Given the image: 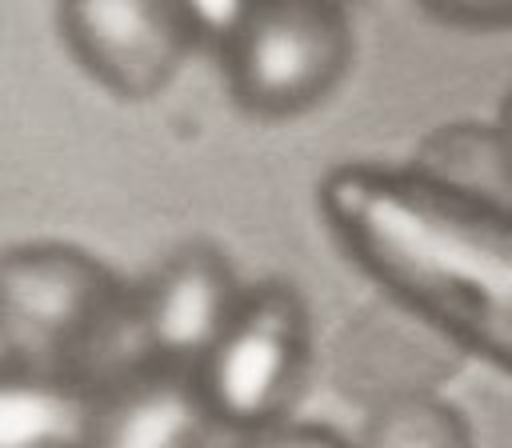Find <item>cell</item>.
I'll use <instances>...</instances> for the list:
<instances>
[{"mask_svg": "<svg viewBox=\"0 0 512 448\" xmlns=\"http://www.w3.org/2000/svg\"><path fill=\"white\" fill-rule=\"evenodd\" d=\"M340 252L464 356L512 372V212L412 168L340 164L316 188Z\"/></svg>", "mask_w": 512, "mask_h": 448, "instance_id": "1", "label": "cell"}, {"mask_svg": "<svg viewBox=\"0 0 512 448\" xmlns=\"http://www.w3.org/2000/svg\"><path fill=\"white\" fill-rule=\"evenodd\" d=\"M224 56L244 108L292 116L340 84L352 60V24L348 12L328 0H264L252 4Z\"/></svg>", "mask_w": 512, "mask_h": 448, "instance_id": "2", "label": "cell"}, {"mask_svg": "<svg viewBox=\"0 0 512 448\" xmlns=\"http://www.w3.org/2000/svg\"><path fill=\"white\" fill-rule=\"evenodd\" d=\"M112 280L100 260L68 244L0 252V352L28 372H52L104 320Z\"/></svg>", "mask_w": 512, "mask_h": 448, "instance_id": "3", "label": "cell"}, {"mask_svg": "<svg viewBox=\"0 0 512 448\" xmlns=\"http://www.w3.org/2000/svg\"><path fill=\"white\" fill-rule=\"evenodd\" d=\"M308 360V316L292 288L264 284L240 300L228 332L200 364L212 420L268 428L292 400Z\"/></svg>", "mask_w": 512, "mask_h": 448, "instance_id": "4", "label": "cell"}, {"mask_svg": "<svg viewBox=\"0 0 512 448\" xmlns=\"http://www.w3.org/2000/svg\"><path fill=\"white\" fill-rule=\"evenodd\" d=\"M56 24L80 68L128 104L160 96L196 44L180 4L68 0L56 8Z\"/></svg>", "mask_w": 512, "mask_h": 448, "instance_id": "5", "label": "cell"}, {"mask_svg": "<svg viewBox=\"0 0 512 448\" xmlns=\"http://www.w3.org/2000/svg\"><path fill=\"white\" fill-rule=\"evenodd\" d=\"M464 364V352L428 320L396 300L368 308L348 324L336 348V384L348 400L384 408L412 396H436Z\"/></svg>", "mask_w": 512, "mask_h": 448, "instance_id": "6", "label": "cell"}, {"mask_svg": "<svg viewBox=\"0 0 512 448\" xmlns=\"http://www.w3.org/2000/svg\"><path fill=\"white\" fill-rule=\"evenodd\" d=\"M240 292L228 260L216 248L188 244L180 248L144 292L140 332L152 352L168 360H200L228 332L240 312Z\"/></svg>", "mask_w": 512, "mask_h": 448, "instance_id": "7", "label": "cell"}, {"mask_svg": "<svg viewBox=\"0 0 512 448\" xmlns=\"http://www.w3.org/2000/svg\"><path fill=\"white\" fill-rule=\"evenodd\" d=\"M212 412L200 384L156 376L132 384L104 416H96L88 448H200Z\"/></svg>", "mask_w": 512, "mask_h": 448, "instance_id": "8", "label": "cell"}, {"mask_svg": "<svg viewBox=\"0 0 512 448\" xmlns=\"http://www.w3.org/2000/svg\"><path fill=\"white\" fill-rule=\"evenodd\" d=\"M412 172L452 196L512 212V152L492 124L460 120L432 128L416 148Z\"/></svg>", "mask_w": 512, "mask_h": 448, "instance_id": "9", "label": "cell"}, {"mask_svg": "<svg viewBox=\"0 0 512 448\" xmlns=\"http://www.w3.org/2000/svg\"><path fill=\"white\" fill-rule=\"evenodd\" d=\"M96 416L52 372H0V448H88Z\"/></svg>", "mask_w": 512, "mask_h": 448, "instance_id": "10", "label": "cell"}, {"mask_svg": "<svg viewBox=\"0 0 512 448\" xmlns=\"http://www.w3.org/2000/svg\"><path fill=\"white\" fill-rule=\"evenodd\" d=\"M356 448H472V432L440 396H412L372 408Z\"/></svg>", "mask_w": 512, "mask_h": 448, "instance_id": "11", "label": "cell"}, {"mask_svg": "<svg viewBox=\"0 0 512 448\" xmlns=\"http://www.w3.org/2000/svg\"><path fill=\"white\" fill-rule=\"evenodd\" d=\"M180 12H184V24H188L196 44H220L228 52V44L240 36L252 4H240V0H188V4H180Z\"/></svg>", "mask_w": 512, "mask_h": 448, "instance_id": "12", "label": "cell"}, {"mask_svg": "<svg viewBox=\"0 0 512 448\" xmlns=\"http://www.w3.org/2000/svg\"><path fill=\"white\" fill-rule=\"evenodd\" d=\"M424 12L448 28L464 32H508L512 28V0H456V4H424Z\"/></svg>", "mask_w": 512, "mask_h": 448, "instance_id": "13", "label": "cell"}, {"mask_svg": "<svg viewBox=\"0 0 512 448\" xmlns=\"http://www.w3.org/2000/svg\"><path fill=\"white\" fill-rule=\"evenodd\" d=\"M244 448H352V444L320 424H276V428H264Z\"/></svg>", "mask_w": 512, "mask_h": 448, "instance_id": "14", "label": "cell"}, {"mask_svg": "<svg viewBox=\"0 0 512 448\" xmlns=\"http://www.w3.org/2000/svg\"><path fill=\"white\" fill-rule=\"evenodd\" d=\"M500 132H504V140H508V152H512V92L504 96V104H500V124H496Z\"/></svg>", "mask_w": 512, "mask_h": 448, "instance_id": "15", "label": "cell"}]
</instances>
